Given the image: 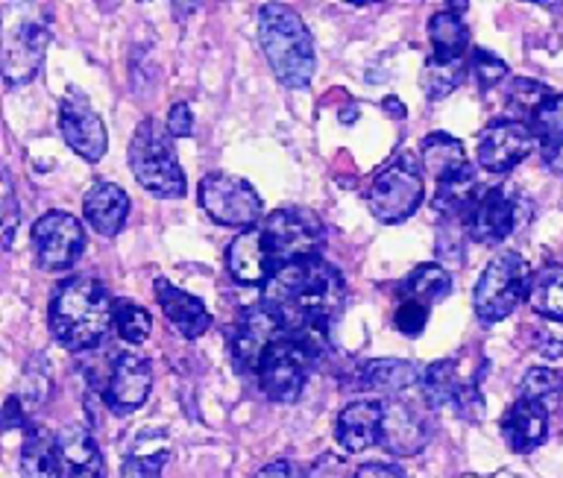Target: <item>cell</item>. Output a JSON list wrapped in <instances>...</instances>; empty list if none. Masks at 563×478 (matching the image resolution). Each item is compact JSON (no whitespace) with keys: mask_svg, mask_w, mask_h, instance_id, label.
Instances as JSON below:
<instances>
[{"mask_svg":"<svg viewBox=\"0 0 563 478\" xmlns=\"http://www.w3.org/2000/svg\"><path fill=\"white\" fill-rule=\"evenodd\" d=\"M264 302L276 309L288 329H329L346 302L343 274L323 256H308L273 270Z\"/></svg>","mask_w":563,"mask_h":478,"instance_id":"obj_1","label":"cell"},{"mask_svg":"<svg viewBox=\"0 0 563 478\" xmlns=\"http://www.w3.org/2000/svg\"><path fill=\"white\" fill-rule=\"evenodd\" d=\"M528 302L540 318L563 323V267L549 265L540 274L531 276L528 285Z\"/></svg>","mask_w":563,"mask_h":478,"instance_id":"obj_29","label":"cell"},{"mask_svg":"<svg viewBox=\"0 0 563 478\" xmlns=\"http://www.w3.org/2000/svg\"><path fill=\"white\" fill-rule=\"evenodd\" d=\"M258 42L273 74L288 89H306L314 80L317 56L306 21L285 3H264L258 10Z\"/></svg>","mask_w":563,"mask_h":478,"instance_id":"obj_3","label":"cell"},{"mask_svg":"<svg viewBox=\"0 0 563 478\" xmlns=\"http://www.w3.org/2000/svg\"><path fill=\"white\" fill-rule=\"evenodd\" d=\"M167 464V449L156 452H132L123 460L121 476L123 478H162V469Z\"/></svg>","mask_w":563,"mask_h":478,"instance_id":"obj_38","label":"cell"},{"mask_svg":"<svg viewBox=\"0 0 563 478\" xmlns=\"http://www.w3.org/2000/svg\"><path fill=\"white\" fill-rule=\"evenodd\" d=\"M422 91L429 100H443L461 86L464 80V63H452V59H438L431 56L426 68H422Z\"/></svg>","mask_w":563,"mask_h":478,"instance_id":"obj_34","label":"cell"},{"mask_svg":"<svg viewBox=\"0 0 563 478\" xmlns=\"http://www.w3.org/2000/svg\"><path fill=\"white\" fill-rule=\"evenodd\" d=\"M21 473L26 478H65L59 437L47 429H30L21 449Z\"/></svg>","mask_w":563,"mask_h":478,"instance_id":"obj_26","label":"cell"},{"mask_svg":"<svg viewBox=\"0 0 563 478\" xmlns=\"http://www.w3.org/2000/svg\"><path fill=\"white\" fill-rule=\"evenodd\" d=\"M452 405H455V411L461 414V420H466V423H478L484 414V399L482 393H478V379L464 381Z\"/></svg>","mask_w":563,"mask_h":478,"instance_id":"obj_41","label":"cell"},{"mask_svg":"<svg viewBox=\"0 0 563 478\" xmlns=\"http://www.w3.org/2000/svg\"><path fill=\"white\" fill-rule=\"evenodd\" d=\"M519 399L537 402V405H543L552 414L563 399V376L552 370V367H531L522 385H519Z\"/></svg>","mask_w":563,"mask_h":478,"instance_id":"obj_33","label":"cell"},{"mask_svg":"<svg viewBox=\"0 0 563 478\" xmlns=\"http://www.w3.org/2000/svg\"><path fill=\"white\" fill-rule=\"evenodd\" d=\"M534 133L519 118H501L490 124L478 138V165L490 174H508L531 156Z\"/></svg>","mask_w":563,"mask_h":478,"instance_id":"obj_12","label":"cell"},{"mask_svg":"<svg viewBox=\"0 0 563 478\" xmlns=\"http://www.w3.org/2000/svg\"><path fill=\"white\" fill-rule=\"evenodd\" d=\"M114 326H118L121 341L139 346L150 337L153 320H150L147 309H141L132 300H114Z\"/></svg>","mask_w":563,"mask_h":478,"instance_id":"obj_35","label":"cell"},{"mask_svg":"<svg viewBox=\"0 0 563 478\" xmlns=\"http://www.w3.org/2000/svg\"><path fill=\"white\" fill-rule=\"evenodd\" d=\"M545 165H549V168H552L554 174H563V151L558 153V156H554L552 162H545Z\"/></svg>","mask_w":563,"mask_h":478,"instance_id":"obj_50","label":"cell"},{"mask_svg":"<svg viewBox=\"0 0 563 478\" xmlns=\"http://www.w3.org/2000/svg\"><path fill=\"white\" fill-rule=\"evenodd\" d=\"M378 443L385 446L390 455L399 458H411L429 443V420L422 411L408 399H387L385 416H382V437Z\"/></svg>","mask_w":563,"mask_h":478,"instance_id":"obj_17","label":"cell"},{"mask_svg":"<svg viewBox=\"0 0 563 478\" xmlns=\"http://www.w3.org/2000/svg\"><path fill=\"white\" fill-rule=\"evenodd\" d=\"M470 74L475 77V82L482 89H493L496 82H501L508 77V65L501 63L499 56L487 54L482 47H473V56H470Z\"/></svg>","mask_w":563,"mask_h":478,"instance_id":"obj_37","label":"cell"},{"mask_svg":"<svg viewBox=\"0 0 563 478\" xmlns=\"http://www.w3.org/2000/svg\"><path fill=\"white\" fill-rule=\"evenodd\" d=\"M501 434L514 452H534L549 434V411L537 402L517 399L501 420Z\"/></svg>","mask_w":563,"mask_h":478,"instance_id":"obj_23","label":"cell"},{"mask_svg":"<svg viewBox=\"0 0 563 478\" xmlns=\"http://www.w3.org/2000/svg\"><path fill=\"white\" fill-rule=\"evenodd\" d=\"M466 235L478 244H499L519 226V205L505 188L484 191L464 218Z\"/></svg>","mask_w":563,"mask_h":478,"instance_id":"obj_16","label":"cell"},{"mask_svg":"<svg viewBox=\"0 0 563 478\" xmlns=\"http://www.w3.org/2000/svg\"><path fill=\"white\" fill-rule=\"evenodd\" d=\"M537 353L545 355V358H561V355H563V341H558V337L543 335V344H537Z\"/></svg>","mask_w":563,"mask_h":478,"instance_id":"obj_48","label":"cell"},{"mask_svg":"<svg viewBox=\"0 0 563 478\" xmlns=\"http://www.w3.org/2000/svg\"><path fill=\"white\" fill-rule=\"evenodd\" d=\"M130 168L141 186L153 197L162 200H176L185 194V174L176 162L174 144L165 124L156 118L141 121L130 142Z\"/></svg>","mask_w":563,"mask_h":478,"instance_id":"obj_4","label":"cell"},{"mask_svg":"<svg viewBox=\"0 0 563 478\" xmlns=\"http://www.w3.org/2000/svg\"><path fill=\"white\" fill-rule=\"evenodd\" d=\"M549 98H552V91L534 80H514L508 89V107L526 112V115H534Z\"/></svg>","mask_w":563,"mask_h":478,"instance_id":"obj_36","label":"cell"},{"mask_svg":"<svg viewBox=\"0 0 563 478\" xmlns=\"http://www.w3.org/2000/svg\"><path fill=\"white\" fill-rule=\"evenodd\" d=\"M464 381L457 379V364L452 358H440V362L429 364L422 370L420 390H422V402L429 408H443L452 405L461 390Z\"/></svg>","mask_w":563,"mask_h":478,"instance_id":"obj_31","label":"cell"},{"mask_svg":"<svg viewBox=\"0 0 563 478\" xmlns=\"http://www.w3.org/2000/svg\"><path fill=\"white\" fill-rule=\"evenodd\" d=\"M475 200H478V182H475V170H470L464 177L440 182L438 194H434V209L440 214H446L449 221H455V218L470 214Z\"/></svg>","mask_w":563,"mask_h":478,"instance_id":"obj_32","label":"cell"},{"mask_svg":"<svg viewBox=\"0 0 563 478\" xmlns=\"http://www.w3.org/2000/svg\"><path fill=\"white\" fill-rule=\"evenodd\" d=\"M200 205L211 221L232 230H253L264 214V203L246 179L232 174H209L200 182Z\"/></svg>","mask_w":563,"mask_h":478,"instance_id":"obj_8","label":"cell"},{"mask_svg":"<svg viewBox=\"0 0 563 478\" xmlns=\"http://www.w3.org/2000/svg\"><path fill=\"white\" fill-rule=\"evenodd\" d=\"M24 397H21V402H33V405H38L47 393H51V362H44L42 355L38 358H33L30 362V367H26L24 373Z\"/></svg>","mask_w":563,"mask_h":478,"instance_id":"obj_39","label":"cell"},{"mask_svg":"<svg viewBox=\"0 0 563 478\" xmlns=\"http://www.w3.org/2000/svg\"><path fill=\"white\" fill-rule=\"evenodd\" d=\"M429 38L434 45V56L438 59H452V63H464L466 47H470V30H466L464 19L455 12H438L429 21Z\"/></svg>","mask_w":563,"mask_h":478,"instance_id":"obj_27","label":"cell"},{"mask_svg":"<svg viewBox=\"0 0 563 478\" xmlns=\"http://www.w3.org/2000/svg\"><path fill=\"white\" fill-rule=\"evenodd\" d=\"M150 388H153V367L147 358L130 353L114 358L106 385L100 388V397L112 414H132L135 408L147 402Z\"/></svg>","mask_w":563,"mask_h":478,"instance_id":"obj_15","label":"cell"},{"mask_svg":"<svg viewBox=\"0 0 563 478\" xmlns=\"http://www.w3.org/2000/svg\"><path fill=\"white\" fill-rule=\"evenodd\" d=\"M422 197L426 186H422L420 162L402 153L378 170L367 191V203L376 221L402 223L420 209Z\"/></svg>","mask_w":563,"mask_h":478,"instance_id":"obj_6","label":"cell"},{"mask_svg":"<svg viewBox=\"0 0 563 478\" xmlns=\"http://www.w3.org/2000/svg\"><path fill=\"white\" fill-rule=\"evenodd\" d=\"M531 274H528L526 258L519 253H499L487 262L482 270V279L475 285L473 309L482 323H499L517 309L522 297L528 293Z\"/></svg>","mask_w":563,"mask_h":478,"instance_id":"obj_7","label":"cell"},{"mask_svg":"<svg viewBox=\"0 0 563 478\" xmlns=\"http://www.w3.org/2000/svg\"><path fill=\"white\" fill-rule=\"evenodd\" d=\"M352 478H405L402 469L390 467V464H364V467L355 469Z\"/></svg>","mask_w":563,"mask_h":478,"instance_id":"obj_47","label":"cell"},{"mask_svg":"<svg viewBox=\"0 0 563 478\" xmlns=\"http://www.w3.org/2000/svg\"><path fill=\"white\" fill-rule=\"evenodd\" d=\"M82 214H86L88 226L106 238H112L123 230V223L130 218V197L121 186L112 182H97L82 200Z\"/></svg>","mask_w":563,"mask_h":478,"instance_id":"obj_22","label":"cell"},{"mask_svg":"<svg viewBox=\"0 0 563 478\" xmlns=\"http://www.w3.org/2000/svg\"><path fill=\"white\" fill-rule=\"evenodd\" d=\"M422 379L417 364L402 358H376V362L361 364L355 388L376 390V393H402Z\"/></svg>","mask_w":563,"mask_h":478,"instance_id":"obj_25","label":"cell"},{"mask_svg":"<svg viewBox=\"0 0 563 478\" xmlns=\"http://www.w3.org/2000/svg\"><path fill=\"white\" fill-rule=\"evenodd\" d=\"M308 478H346V464L332 452H325L308 467Z\"/></svg>","mask_w":563,"mask_h":478,"instance_id":"obj_44","label":"cell"},{"mask_svg":"<svg viewBox=\"0 0 563 478\" xmlns=\"http://www.w3.org/2000/svg\"><path fill=\"white\" fill-rule=\"evenodd\" d=\"M18 230V200L9 170H3V247H12V235Z\"/></svg>","mask_w":563,"mask_h":478,"instance_id":"obj_42","label":"cell"},{"mask_svg":"<svg viewBox=\"0 0 563 478\" xmlns=\"http://www.w3.org/2000/svg\"><path fill=\"white\" fill-rule=\"evenodd\" d=\"M35 262L42 270H68L86 249L82 223L68 212H47L33 223Z\"/></svg>","mask_w":563,"mask_h":478,"instance_id":"obj_11","label":"cell"},{"mask_svg":"<svg viewBox=\"0 0 563 478\" xmlns=\"http://www.w3.org/2000/svg\"><path fill=\"white\" fill-rule=\"evenodd\" d=\"M288 335V326L276 309H271L267 302H258V305H250V309L241 311V318L235 320V329H232V341H229V349H232V362L244 376L262 370L264 358L271 355V349L279 341H285Z\"/></svg>","mask_w":563,"mask_h":478,"instance_id":"obj_9","label":"cell"},{"mask_svg":"<svg viewBox=\"0 0 563 478\" xmlns=\"http://www.w3.org/2000/svg\"><path fill=\"white\" fill-rule=\"evenodd\" d=\"M420 159H422V168L438 179V186L440 182H449V179L464 177V174L473 170L470 168V162H466L464 144L449 133L426 135L420 147Z\"/></svg>","mask_w":563,"mask_h":478,"instance_id":"obj_24","label":"cell"},{"mask_svg":"<svg viewBox=\"0 0 563 478\" xmlns=\"http://www.w3.org/2000/svg\"><path fill=\"white\" fill-rule=\"evenodd\" d=\"M385 109H390V112H394V118H405V107L396 98H387Z\"/></svg>","mask_w":563,"mask_h":478,"instance_id":"obj_49","label":"cell"},{"mask_svg":"<svg viewBox=\"0 0 563 478\" xmlns=\"http://www.w3.org/2000/svg\"><path fill=\"white\" fill-rule=\"evenodd\" d=\"M156 300L158 305H162V311H165V318L170 320V326H174L183 337L194 341V337H200L209 332L211 314L209 309L202 305L200 297H194V293L176 288L174 282H167L165 276L156 279Z\"/></svg>","mask_w":563,"mask_h":478,"instance_id":"obj_19","label":"cell"},{"mask_svg":"<svg viewBox=\"0 0 563 478\" xmlns=\"http://www.w3.org/2000/svg\"><path fill=\"white\" fill-rule=\"evenodd\" d=\"M227 262L238 282L258 285V288L271 282L273 270H276V262H273L262 226H253V230H244L241 235H235V241L227 249Z\"/></svg>","mask_w":563,"mask_h":478,"instance_id":"obj_18","label":"cell"},{"mask_svg":"<svg viewBox=\"0 0 563 478\" xmlns=\"http://www.w3.org/2000/svg\"><path fill=\"white\" fill-rule=\"evenodd\" d=\"M26 423V405L21 402V397H9L7 405H3V429H18V425Z\"/></svg>","mask_w":563,"mask_h":478,"instance_id":"obj_46","label":"cell"},{"mask_svg":"<svg viewBox=\"0 0 563 478\" xmlns=\"http://www.w3.org/2000/svg\"><path fill=\"white\" fill-rule=\"evenodd\" d=\"M56 437H59L65 478H106L103 455H100V446H97L88 429L77 423L65 425Z\"/></svg>","mask_w":563,"mask_h":478,"instance_id":"obj_21","label":"cell"},{"mask_svg":"<svg viewBox=\"0 0 563 478\" xmlns=\"http://www.w3.org/2000/svg\"><path fill=\"white\" fill-rule=\"evenodd\" d=\"M62 138L86 162H100L106 153V126L82 91L68 89L59 107Z\"/></svg>","mask_w":563,"mask_h":478,"instance_id":"obj_14","label":"cell"},{"mask_svg":"<svg viewBox=\"0 0 563 478\" xmlns=\"http://www.w3.org/2000/svg\"><path fill=\"white\" fill-rule=\"evenodd\" d=\"M308 364H311V358L285 335V341L273 346L271 355L264 358L262 370H258V388L273 402L290 405V402H297L302 397V388H306L308 379Z\"/></svg>","mask_w":563,"mask_h":478,"instance_id":"obj_13","label":"cell"},{"mask_svg":"<svg viewBox=\"0 0 563 478\" xmlns=\"http://www.w3.org/2000/svg\"><path fill=\"white\" fill-rule=\"evenodd\" d=\"M262 230L276 267L320 256V247H323V223L314 212L299 209V205H285L279 212H273Z\"/></svg>","mask_w":563,"mask_h":478,"instance_id":"obj_10","label":"cell"},{"mask_svg":"<svg viewBox=\"0 0 563 478\" xmlns=\"http://www.w3.org/2000/svg\"><path fill=\"white\" fill-rule=\"evenodd\" d=\"M253 478H308V473L299 467L297 460L279 458V460H271L267 467L258 469Z\"/></svg>","mask_w":563,"mask_h":478,"instance_id":"obj_45","label":"cell"},{"mask_svg":"<svg viewBox=\"0 0 563 478\" xmlns=\"http://www.w3.org/2000/svg\"><path fill=\"white\" fill-rule=\"evenodd\" d=\"M531 133L540 144L545 162H552L563 151V95H552L543 107L531 115Z\"/></svg>","mask_w":563,"mask_h":478,"instance_id":"obj_30","label":"cell"},{"mask_svg":"<svg viewBox=\"0 0 563 478\" xmlns=\"http://www.w3.org/2000/svg\"><path fill=\"white\" fill-rule=\"evenodd\" d=\"M382 416H385V402L376 399H355L343 408L338 416L334 437L346 452H364L382 437Z\"/></svg>","mask_w":563,"mask_h":478,"instance_id":"obj_20","label":"cell"},{"mask_svg":"<svg viewBox=\"0 0 563 478\" xmlns=\"http://www.w3.org/2000/svg\"><path fill=\"white\" fill-rule=\"evenodd\" d=\"M396 293H399L402 300L426 302V305H431V302L443 300V297L452 293V276H449L446 267L422 265L405 276L402 282H399V288H396Z\"/></svg>","mask_w":563,"mask_h":478,"instance_id":"obj_28","label":"cell"},{"mask_svg":"<svg viewBox=\"0 0 563 478\" xmlns=\"http://www.w3.org/2000/svg\"><path fill=\"white\" fill-rule=\"evenodd\" d=\"M114 323V300L95 276H70L51 302V332L74 353L91 349Z\"/></svg>","mask_w":563,"mask_h":478,"instance_id":"obj_2","label":"cell"},{"mask_svg":"<svg viewBox=\"0 0 563 478\" xmlns=\"http://www.w3.org/2000/svg\"><path fill=\"white\" fill-rule=\"evenodd\" d=\"M18 10L21 19L3 24V47H0V68L9 89L35 80L51 45V19L44 15L42 7H18Z\"/></svg>","mask_w":563,"mask_h":478,"instance_id":"obj_5","label":"cell"},{"mask_svg":"<svg viewBox=\"0 0 563 478\" xmlns=\"http://www.w3.org/2000/svg\"><path fill=\"white\" fill-rule=\"evenodd\" d=\"M429 323V305L426 302H413V300H402L396 305L394 314V326L408 337L422 335V329Z\"/></svg>","mask_w":563,"mask_h":478,"instance_id":"obj_40","label":"cell"},{"mask_svg":"<svg viewBox=\"0 0 563 478\" xmlns=\"http://www.w3.org/2000/svg\"><path fill=\"white\" fill-rule=\"evenodd\" d=\"M194 130V112L188 103H176L167 115V133L170 138H188Z\"/></svg>","mask_w":563,"mask_h":478,"instance_id":"obj_43","label":"cell"}]
</instances>
